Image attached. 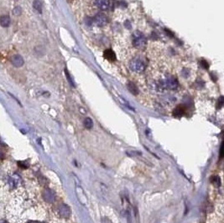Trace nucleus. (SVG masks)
I'll list each match as a JSON object with an SVG mask.
<instances>
[{"mask_svg":"<svg viewBox=\"0 0 224 223\" xmlns=\"http://www.w3.org/2000/svg\"><path fill=\"white\" fill-rule=\"evenodd\" d=\"M159 83L161 87L170 89V90H175L178 87V82L176 80V78H174L173 76H169L160 80Z\"/></svg>","mask_w":224,"mask_h":223,"instance_id":"obj_1","label":"nucleus"},{"mask_svg":"<svg viewBox=\"0 0 224 223\" xmlns=\"http://www.w3.org/2000/svg\"><path fill=\"white\" fill-rule=\"evenodd\" d=\"M133 45L139 49H142L145 46L146 39L139 31H135L133 35Z\"/></svg>","mask_w":224,"mask_h":223,"instance_id":"obj_2","label":"nucleus"},{"mask_svg":"<svg viewBox=\"0 0 224 223\" xmlns=\"http://www.w3.org/2000/svg\"><path fill=\"white\" fill-rule=\"evenodd\" d=\"M129 68L133 72L141 73L144 71V70L145 68V65L140 59L135 58V59L132 60L129 63Z\"/></svg>","mask_w":224,"mask_h":223,"instance_id":"obj_3","label":"nucleus"},{"mask_svg":"<svg viewBox=\"0 0 224 223\" xmlns=\"http://www.w3.org/2000/svg\"><path fill=\"white\" fill-rule=\"evenodd\" d=\"M94 21H95V24L97 25L99 27H103V26H105L108 23V19L105 14L100 13V14H98L97 15L95 16L94 18Z\"/></svg>","mask_w":224,"mask_h":223,"instance_id":"obj_4","label":"nucleus"},{"mask_svg":"<svg viewBox=\"0 0 224 223\" xmlns=\"http://www.w3.org/2000/svg\"><path fill=\"white\" fill-rule=\"evenodd\" d=\"M8 184L11 187H17L20 185V178L17 175H11L9 180H8Z\"/></svg>","mask_w":224,"mask_h":223,"instance_id":"obj_5","label":"nucleus"},{"mask_svg":"<svg viewBox=\"0 0 224 223\" xmlns=\"http://www.w3.org/2000/svg\"><path fill=\"white\" fill-rule=\"evenodd\" d=\"M95 4L97 7L102 10H107L110 7L109 0H96Z\"/></svg>","mask_w":224,"mask_h":223,"instance_id":"obj_6","label":"nucleus"},{"mask_svg":"<svg viewBox=\"0 0 224 223\" xmlns=\"http://www.w3.org/2000/svg\"><path fill=\"white\" fill-rule=\"evenodd\" d=\"M11 62L15 67H20L24 65V59L20 55H15L11 58Z\"/></svg>","mask_w":224,"mask_h":223,"instance_id":"obj_7","label":"nucleus"},{"mask_svg":"<svg viewBox=\"0 0 224 223\" xmlns=\"http://www.w3.org/2000/svg\"><path fill=\"white\" fill-rule=\"evenodd\" d=\"M76 192H77V198H78V200L80 201V202L82 203V204H83V205H85L86 203L87 202V198L83 190H82V188L77 187V191H76Z\"/></svg>","mask_w":224,"mask_h":223,"instance_id":"obj_8","label":"nucleus"},{"mask_svg":"<svg viewBox=\"0 0 224 223\" xmlns=\"http://www.w3.org/2000/svg\"><path fill=\"white\" fill-rule=\"evenodd\" d=\"M103 56L106 60H108V61H114L115 60H116V55H115V53L112 50H110V49H108V50H106L103 53Z\"/></svg>","mask_w":224,"mask_h":223,"instance_id":"obj_9","label":"nucleus"},{"mask_svg":"<svg viewBox=\"0 0 224 223\" xmlns=\"http://www.w3.org/2000/svg\"><path fill=\"white\" fill-rule=\"evenodd\" d=\"M59 211H60L61 215L63 216L64 217H68L71 215V210L66 205H61L59 208Z\"/></svg>","mask_w":224,"mask_h":223,"instance_id":"obj_10","label":"nucleus"},{"mask_svg":"<svg viewBox=\"0 0 224 223\" xmlns=\"http://www.w3.org/2000/svg\"><path fill=\"white\" fill-rule=\"evenodd\" d=\"M11 19L9 18V16L4 15L2 17H0V25L3 27H8L10 25Z\"/></svg>","mask_w":224,"mask_h":223,"instance_id":"obj_11","label":"nucleus"},{"mask_svg":"<svg viewBox=\"0 0 224 223\" xmlns=\"http://www.w3.org/2000/svg\"><path fill=\"white\" fill-rule=\"evenodd\" d=\"M33 7H34V9H35L38 13L41 14L42 4L39 0H35V1H34V3H33Z\"/></svg>","mask_w":224,"mask_h":223,"instance_id":"obj_12","label":"nucleus"},{"mask_svg":"<svg viewBox=\"0 0 224 223\" xmlns=\"http://www.w3.org/2000/svg\"><path fill=\"white\" fill-rule=\"evenodd\" d=\"M84 125H85V127H86L87 129L92 128L93 127V122H92V118H87L86 119L84 120Z\"/></svg>","mask_w":224,"mask_h":223,"instance_id":"obj_13","label":"nucleus"},{"mask_svg":"<svg viewBox=\"0 0 224 223\" xmlns=\"http://www.w3.org/2000/svg\"><path fill=\"white\" fill-rule=\"evenodd\" d=\"M129 90L132 93L134 94V95H136L137 92H138V90H137L136 86L134 84V83H132V82H130L129 84Z\"/></svg>","mask_w":224,"mask_h":223,"instance_id":"obj_14","label":"nucleus"},{"mask_svg":"<svg viewBox=\"0 0 224 223\" xmlns=\"http://www.w3.org/2000/svg\"><path fill=\"white\" fill-rule=\"evenodd\" d=\"M21 12H22V9H21L20 7H15L14 9H13V14L16 16H19L21 14Z\"/></svg>","mask_w":224,"mask_h":223,"instance_id":"obj_15","label":"nucleus"},{"mask_svg":"<svg viewBox=\"0 0 224 223\" xmlns=\"http://www.w3.org/2000/svg\"><path fill=\"white\" fill-rule=\"evenodd\" d=\"M211 181L212 182V184L216 185H220V179L217 176H213L211 179Z\"/></svg>","mask_w":224,"mask_h":223,"instance_id":"obj_16","label":"nucleus"},{"mask_svg":"<svg viewBox=\"0 0 224 223\" xmlns=\"http://www.w3.org/2000/svg\"><path fill=\"white\" fill-rule=\"evenodd\" d=\"M202 66L203 67L207 68H207H208V66H209L208 63L206 61H204V60L203 61H202Z\"/></svg>","mask_w":224,"mask_h":223,"instance_id":"obj_17","label":"nucleus"},{"mask_svg":"<svg viewBox=\"0 0 224 223\" xmlns=\"http://www.w3.org/2000/svg\"><path fill=\"white\" fill-rule=\"evenodd\" d=\"M66 76H67L69 82L71 83V84H72V86H74V85H73V83H72V78H71V76H69V74H68L67 71H66Z\"/></svg>","mask_w":224,"mask_h":223,"instance_id":"obj_18","label":"nucleus"},{"mask_svg":"<svg viewBox=\"0 0 224 223\" xmlns=\"http://www.w3.org/2000/svg\"><path fill=\"white\" fill-rule=\"evenodd\" d=\"M223 97H220V99H219L218 108H222V106H223Z\"/></svg>","mask_w":224,"mask_h":223,"instance_id":"obj_19","label":"nucleus"},{"mask_svg":"<svg viewBox=\"0 0 224 223\" xmlns=\"http://www.w3.org/2000/svg\"><path fill=\"white\" fill-rule=\"evenodd\" d=\"M223 144H222L221 149H220V158H223Z\"/></svg>","mask_w":224,"mask_h":223,"instance_id":"obj_20","label":"nucleus"},{"mask_svg":"<svg viewBox=\"0 0 224 223\" xmlns=\"http://www.w3.org/2000/svg\"><path fill=\"white\" fill-rule=\"evenodd\" d=\"M0 223H7V222H4V221H0Z\"/></svg>","mask_w":224,"mask_h":223,"instance_id":"obj_21","label":"nucleus"},{"mask_svg":"<svg viewBox=\"0 0 224 223\" xmlns=\"http://www.w3.org/2000/svg\"><path fill=\"white\" fill-rule=\"evenodd\" d=\"M32 223H37V222H32Z\"/></svg>","mask_w":224,"mask_h":223,"instance_id":"obj_22","label":"nucleus"}]
</instances>
